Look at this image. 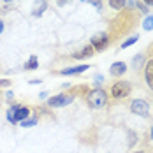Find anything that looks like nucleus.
Segmentation results:
<instances>
[{"mask_svg": "<svg viewBox=\"0 0 153 153\" xmlns=\"http://www.w3.org/2000/svg\"><path fill=\"white\" fill-rule=\"evenodd\" d=\"M95 81H99L97 85H100V83L104 81V76H102V74H97V76H95Z\"/></svg>", "mask_w": 153, "mask_h": 153, "instance_id": "obj_24", "label": "nucleus"}, {"mask_svg": "<svg viewBox=\"0 0 153 153\" xmlns=\"http://www.w3.org/2000/svg\"><path fill=\"white\" fill-rule=\"evenodd\" d=\"M130 111H132L134 114H137V116L148 118V116H150V104H148V100H144V99H134V100L130 102Z\"/></svg>", "mask_w": 153, "mask_h": 153, "instance_id": "obj_5", "label": "nucleus"}, {"mask_svg": "<svg viewBox=\"0 0 153 153\" xmlns=\"http://www.w3.org/2000/svg\"><path fill=\"white\" fill-rule=\"evenodd\" d=\"M143 28L144 30H153V14L146 16L144 21H143Z\"/></svg>", "mask_w": 153, "mask_h": 153, "instance_id": "obj_19", "label": "nucleus"}, {"mask_svg": "<svg viewBox=\"0 0 153 153\" xmlns=\"http://www.w3.org/2000/svg\"><path fill=\"white\" fill-rule=\"evenodd\" d=\"M127 72V63L125 62H114L113 65H111V69H109V74L113 77H120L123 76Z\"/></svg>", "mask_w": 153, "mask_h": 153, "instance_id": "obj_8", "label": "nucleus"}, {"mask_svg": "<svg viewBox=\"0 0 153 153\" xmlns=\"http://www.w3.org/2000/svg\"><path fill=\"white\" fill-rule=\"evenodd\" d=\"M88 69H92L90 65H77V67H65V69H60L58 72H53V74H60V76H74V74H83L86 72Z\"/></svg>", "mask_w": 153, "mask_h": 153, "instance_id": "obj_6", "label": "nucleus"}, {"mask_svg": "<svg viewBox=\"0 0 153 153\" xmlns=\"http://www.w3.org/2000/svg\"><path fill=\"white\" fill-rule=\"evenodd\" d=\"M67 2H69V0H58V5H65Z\"/></svg>", "mask_w": 153, "mask_h": 153, "instance_id": "obj_29", "label": "nucleus"}, {"mask_svg": "<svg viewBox=\"0 0 153 153\" xmlns=\"http://www.w3.org/2000/svg\"><path fill=\"white\" fill-rule=\"evenodd\" d=\"M39 97H41V99H46V97H48V92H41V93H39Z\"/></svg>", "mask_w": 153, "mask_h": 153, "instance_id": "obj_27", "label": "nucleus"}, {"mask_svg": "<svg viewBox=\"0 0 153 153\" xmlns=\"http://www.w3.org/2000/svg\"><path fill=\"white\" fill-rule=\"evenodd\" d=\"M11 86V79H0V88H7Z\"/></svg>", "mask_w": 153, "mask_h": 153, "instance_id": "obj_22", "label": "nucleus"}, {"mask_svg": "<svg viewBox=\"0 0 153 153\" xmlns=\"http://www.w3.org/2000/svg\"><path fill=\"white\" fill-rule=\"evenodd\" d=\"M93 53H95V49H93L92 46H85L83 49L76 51V53L72 55V58H76V60H85V58H90V56H93Z\"/></svg>", "mask_w": 153, "mask_h": 153, "instance_id": "obj_9", "label": "nucleus"}, {"mask_svg": "<svg viewBox=\"0 0 153 153\" xmlns=\"http://www.w3.org/2000/svg\"><path fill=\"white\" fill-rule=\"evenodd\" d=\"M81 2H88V0H81Z\"/></svg>", "mask_w": 153, "mask_h": 153, "instance_id": "obj_33", "label": "nucleus"}, {"mask_svg": "<svg viewBox=\"0 0 153 153\" xmlns=\"http://www.w3.org/2000/svg\"><path fill=\"white\" fill-rule=\"evenodd\" d=\"M85 102H86V106L90 107V109H100V107L106 106L107 102V92L106 90H102V88H93V90H88V92L85 93Z\"/></svg>", "mask_w": 153, "mask_h": 153, "instance_id": "obj_2", "label": "nucleus"}, {"mask_svg": "<svg viewBox=\"0 0 153 153\" xmlns=\"http://www.w3.org/2000/svg\"><path fill=\"white\" fill-rule=\"evenodd\" d=\"M4 28H5V27H4V21H2V19H0V33H2V32H4Z\"/></svg>", "mask_w": 153, "mask_h": 153, "instance_id": "obj_28", "label": "nucleus"}, {"mask_svg": "<svg viewBox=\"0 0 153 153\" xmlns=\"http://www.w3.org/2000/svg\"><path fill=\"white\" fill-rule=\"evenodd\" d=\"M144 79H146L148 88L153 92V56L146 62V65H144Z\"/></svg>", "mask_w": 153, "mask_h": 153, "instance_id": "obj_7", "label": "nucleus"}, {"mask_svg": "<svg viewBox=\"0 0 153 153\" xmlns=\"http://www.w3.org/2000/svg\"><path fill=\"white\" fill-rule=\"evenodd\" d=\"M18 109H19V104H14V106H11L7 109V120L11 123H14V125L18 123L16 122V111H18Z\"/></svg>", "mask_w": 153, "mask_h": 153, "instance_id": "obj_14", "label": "nucleus"}, {"mask_svg": "<svg viewBox=\"0 0 153 153\" xmlns=\"http://www.w3.org/2000/svg\"><path fill=\"white\" fill-rule=\"evenodd\" d=\"M37 122H39V116L35 114V116H28L27 120H23L21 123V127H25V128H28V127H33V125H37Z\"/></svg>", "mask_w": 153, "mask_h": 153, "instance_id": "obj_15", "label": "nucleus"}, {"mask_svg": "<svg viewBox=\"0 0 153 153\" xmlns=\"http://www.w3.org/2000/svg\"><path fill=\"white\" fill-rule=\"evenodd\" d=\"M109 5L114 11H123L125 9V0H109Z\"/></svg>", "mask_w": 153, "mask_h": 153, "instance_id": "obj_16", "label": "nucleus"}, {"mask_svg": "<svg viewBox=\"0 0 153 153\" xmlns=\"http://www.w3.org/2000/svg\"><path fill=\"white\" fill-rule=\"evenodd\" d=\"M46 9H48V0H35L33 9H32V14L35 16V18H39V16H42V13Z\"/></svg>", "mask_w": 153, "mask_h": 153, "instance_id": "obj_10", "label": "nucleus"}, {"mask_svg": "<svg viewBox=\"0 0 153 153\" xmlns=\"http://www.w3.org/2000/svg\"><path fill=\"white\" fill-rule=\"evenodd\" d=\"M30 107L27 106H19V109L16 111V122H23V120H27L28 116H30Z\"/></svg>", "mask_w": 153, "mask_h": 153, "instance_id": "obj_11", "label": "nucleus"}, {"mask_svg": "<svg viewBox=\"0 0 153 153\" xmlns=\"http://www.w3.org/2000/svg\"><path fill=\"white\" fill-rule=\"evenodd\" d=\"M86 92H88V88H86L85 85H81V86H74L71 92L56 93L55 97L48 99V106L49 107H65V106H69V104L74 102V99L77 97V93H83V97H85V93Z\"/></svg>", "mask_w": 153, "mask_h": 153, "instance_id": "obj_1", "label": "nucleus"}, {"mask_svg": "<svg viewBox=\"0 0 153 153\" xmlns=\"http://www.w3.org/2000/svg\"><path fill=\"white\" fill-rule=\"evenodd\" d=\"M144 58H146V55H144V53H137V55L134 56V60H132V69H134V71L141 69V65L144 63Z\"/></svg>", "mask_w": 153, "mask_h": 153, "instance_id": "obj_12", "label": "nucleus"}, {"mask_svg": "<svg viewBox=\"0 0 153 153\" xmlns=\"http://www.w3.org/2000/svg\"><path fill=\"white\" fill-rule=\"evenodd\" d=\"M127 134H128V143H127V146L132 148V146L137 143V134H136L134 130H127Z\"/></svg>", "mask_w": 153, "mask_h": 153, "instance_id": "obj_17", "label": "nucleus"}, {"mask_svg": "<svg viewBox=\"0 0 153 153\" xmlns=\"http://www.w3.org/2000/svg\"><path fill=\"white\" fill-rule=\"evenodd\" d=\"M134 153H144V152H134Z\"/></svg>", "mask_w": 153, "mask_h": 153, "instance_id": "obj_32", "label": "nucleus"}, {"mask_svg": "<svg viewBox=\"0 0 153 153\" xmlns=\"http://www.w3.org/2000/svg\"><path fill=\"white\" fill-rule=\"evenodd\" d=\"M4 2H13V0H4Z\"/></svg>", "mask_w": 153, "mask_h": 153, "instance_id": "obj_31", "label": "nucleus"}, {"mask_svg": "<svg viewBox=\"0 0 153 153\" xmlns=\"http://www.w3.org/2000/svg\"><path fill=\"white\" fill-rule=\"evenodd\" d=\"M137 9L143 13V14H146V13H148V5H144V4H141V2L137 4Z\"/></svg>", "mask_w": 153, "mask_h": 153, "instance_id": "obj_23", "label": "nucleus"}, {"mask_svg": "<svg viewBox=\"0 0 153 153\" xmlns=\"http://www.w3.org/2000/svg\"><path fill=\"white\" fill-rule=\"evenodd\" d=\"M150 137H152V139H153V128H152V132H150Z\"/></svg>", "mask_w": 153, "mask_h": 153, "instance_id": "obj_30", "label": "nucleus"}, {"mask_svg": "<svg viewBox=\"0 0 153 153\" xmlns=\"http://www.w3.org/2000/svg\"><path fill=\"white\" fill-rule=\"evenodd\" d=\"M28 83H30V85H39V83H42V81H41V79H32Z\"/></svg>", "mask_w": 153, "mask_h": 153, "instance_id": "obj_26", "label": "nucleus"}, {"mask_svg": "<svg viewBox=\"0 0 153 153\" xmlns=\"http://www.w3.org/2000/svg\"><path fill=\"white\" fill-rule=\"evenodd\" d=\"M137 0H125V5H128L130 9H137Z\"/></svg>", "mask_w": 153, "mask_h": 153, "instance_id": "obj_20", "label": "nucleus"}, {"mask_svg": "<svg viewBox=\"0 0 153 153\" xmlns=\"http://www.w3.org/2000/svg\"><path fill=\"white\" fill-rule=\"evenodd\" d=\"M144 5H148V7H153V0H141Z\"/></svg>", "mask_w": 153, "mask_h": 153, "instance_id": "obj_25", "label": "nucleus"}, {"mask_svg": "<svg viewBox=\"0 0 153 153\" xmlns=\"http://www.w3.org/2000/svg\"><path fill=\"white\" fill-rule=\"evenodd\" d=\"M137 39H139V35H132V37H128L127 41H123V42H122V49H127L128 46L136 44V42H137Z\"/></svg>", "mask_w": 153, "mask_h": 153, "instance_id": "obj_18", "label": "nucleus"}, {"mask_svg": "<svg viewBox=\"0 0 153 153\" xmlns=\"http://www.w3.org/2000/svg\"><path fill=\"white\" fill-rule=\"evenodd\" d=\"M25 69H27V71H35V69H39V62H37V56H35V55H32L30 58L27 60Z\"/></svg>", "mask_w": 153, "mask_h": 153, "instance_id": "obj_13", "label": "nucleus"}, {"mask_svg": "<svg viewBox=\"0 0 153 153\" xmlns=\"http://www.w3.org/2000/svg\"><path fill=\"white\" fill-rule=\"evenodd\" d=\"M130 90H132L130 83H127V81H116V83L111 85L109 95H111V99H114V100H123V99H127V97L130 95Z\"/></svg>", "mask_w": 153, "mask_h": 153, "instance_id": "obj_3", "label": "nucleus"}, {"mask_svg": "<svg viewBox=\"0 0 153 153\" xmlns=\"http://www.w3.org/2000/svg\"><path fill=\"white\" fill-rule=\"evenodd\" d=\"M88 2L92 4V5L95 7V9H99V11L102 9V0H88Z\"/></svg>", "mask_w": 153, "mask_h": 153, "instance_id": "obj_21", "label": "nucleus"}, {"mask_svg": "<svg viewBox=\"0 0 153 153\" xmlns=\"http://www.w3.org/2000/svg\"><path fill=\"white\" fill-rule=\"evenodd\" d=\"M109 44H111V39H109L107 32H99V33H95L92 39H90V46L95 51H104Z\"/></svg>", "mask_w": 153, "mask_h": 153, "instance_id": "obj_4", "label": "nucleus"}]
</instances>
